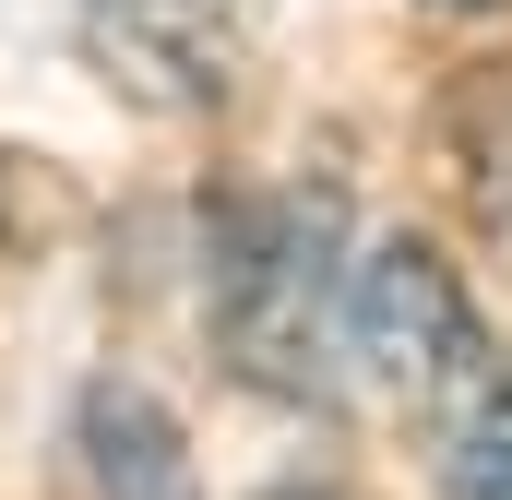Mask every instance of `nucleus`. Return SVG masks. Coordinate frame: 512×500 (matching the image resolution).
Segmentation results:
<instances>
[{"label": "nucleus", "instance_id": "nucleus-1", "mask_svg": "<svg viewBox=\"0 0 512 500\" xmlns=\"http://www.w3.org/2000/svg\"><path fill=\"white\" fill-rule=\"evenodd\" d=\"M346 346L393 405V429L417 441L429 489L512 500V358L429 239H382L370 262H346Z\"/></svg>", "mask_w": 512, "mask_h": 500}, {"label": "nucleus", "instance_id": "nucleus-2", "mask_svg": "<svg viewBox=\"0 0 512 500\" xmlns=\"http://www.w3.org/2000/svg\"><path fill=\"white\" fill-rule=\"evenodd\" d=\"M334 310H346V203L310 191V179L227 191L215 239H203L215 358L274 405H322L334 393Z\"/></svg>", "mask_w": 512, "mask_h": 500}, {"label": "nucleus", "instance_id": "nucleus-3", "mask_svg": "<svg viewBox=\"0 0 512 500\" xmlns=\"http://www.w3.org/2000/svg\"><path fill=\"white\" fill-rule=\"evenodd\" d=\"M84 48L120 96L167 108V120H203V108L239 96L251 0H84Z\"/></svg>", "mask_w": 512, "mask_h": 500}, {"label": "nucleus", "instance_id": "nucleus-4", "mask_svg": "<svg viewBox=\"0 0 512 500\" xmlns=\"http://www.w3.org/2000/svg\"><path fill=\"white\" fill-rule=\"evenodd\" d=\"M60 477H72V500H191L179 417L143 381H84L72 429H60Z\"/></svg>", "mask_w": 512, "mask_h": 500}, {"label": "nucleus", "instance_id": "nucleus-5", "mask_svg": "<svg viewBox=\"0 0 512 500\" xmlns=\"http://www.w3.org/2000/svg\"><path fill=\"white\" fill-rule=\"evenodd\" d=\"M429 12H501V0H429Z\"/></svg>", "mask_w": 512, "mask_h": 500}, {"label": "nucleus", "instance_id": "nucleus-6", "mask_svg": "<svg viewBox=\"0 0 512 500\" xmlns=\"http://www.w3.org/2000/svg\"><path fill=\"white\" fill-rule=\"evenodd\" d=\"M274 500H310V489H274Z\"/></svg>", "mask_w": 512, "mask_h": 500}]
</instances>
